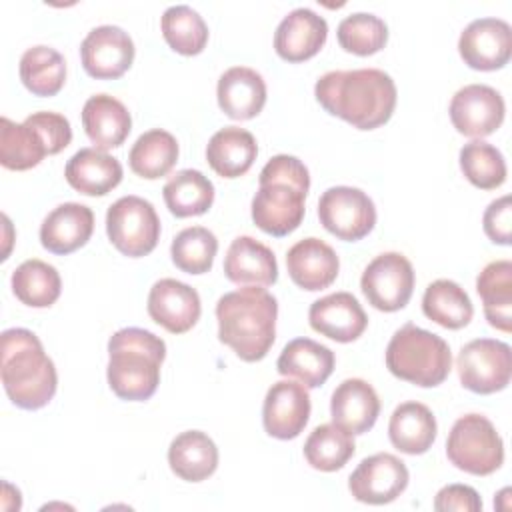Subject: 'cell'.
<instances>
[{
    "mask_svg": "<svg viewBox=\"0 0 512 512\" xmlns=\"http://www.w3.org/2000/svg\"><path fill=\"white\" fill-rule=\"evenodd\" d=\"M446 456L458 470L488 476L504 462V442L486 416L466 414L448 434Z\"/></svg>",
    "mask_w": 512,
    "mask_h": 512,
    "instance_id": "cell-7",
    "label": "cell"
},
{
    "mask_svg": "<svg viewBox=\"0 0 512 512\" xmlns=\"http://www.w3.org/2000/svg\"><path fill=\"white\" fill-rule=\"evenodd\" d=\"M224 274L240 286H272L278 280V262L266 244L252 236H238L226 252Z\"/></svg>",
    "mask_w": 512,
    "mask_h": 512,
    "instance_id": "cell-23",
    "label": "cell"
},
{
    "mask_svg": "<svg viewBox=\"0 0 512 512\" xmlns=\"http://www.w3.org/2000/svg\"><path fill=\"white\" fill-rule=\"evenodd\" d=\"M334 352L310 338L290 340L276 362V368L286 378H296L306 388L322 386L334 370Z\"/></svg>",
    "mask_w": 512,
    "mask_h": 512,
    "instance_id": "cell-26",
    "label": "cell"
},
{
    "mask_svg": "<svg viewBox=\"0 0 512 512\" xmlns=\"http://www.w3.org/2000/svg\"><path fill=\"white\" fill-rule=\"evenodd\" d=\"M278 302L262 286L226 292L216 302L218 338L244 362L262 360L276 338Z\"/></svg>",
    "mask_w": 512,
    "mask_h": 512,
    "instance_id": "cell-2",
    "label": "cell"
},
{
    "mask_svg": "<svg viewBox=\"0 0 512 512\" xmlns=\"http://www.w3.org/2000/svg\"><path fill=\"white\" fill-rule=\"evenodd\" d=\"M436 418L422 402H402L388 422V436L396 450L404 454H424L436 440Z\"/></svg>",
    "mask_w": 512,
    "mask_h": 512,
    "instance_id": "cell-28",
    "label": "cell"
},
{
    "mask_svg": "<svg viewBox=\"0 0 512 512\" xmlns=\"http://www.w3.org/2000/svg\"><path fill=\"white\" fill-rule=\"evenodd\" d=\"M66 182L86 196H104L122 180V164L118 158L98 150L80 148L64 168Z\"/></svg>",
    "mask_w": 512,
    "mask_h": 512,
    "instance_id": "cell-27",
    "label": "cell"
},
{
    "mask_svg": "<svg viewBox=\"0 0 512 512\" xmlns=\"http://www.w3.org/2000/svg\"><path fill=\"white\" fill-rule=\"evenodd\" d=\"M218 252L216 236L204 226H190L178 232L170 246L172 262L186 274H204L212 268Z\"/></svg>",
    "mask_w": 512,
    "mask_h": 512,
    "instance_id": "cell-40",
    "label": "cell"
},
{
    "mask_svg": "<svg viewBox=\"0 0 512 512\" xmlns=\"http://www.w3.org/2000/svg\"><path fill=\"white\" fill-rule=\"evenodd\" d=\"M360 288L376 310H402L414 292V268L404 254L384 252L364 268Z\"/></svg>",
    "mask_w": 512,
    "mask_h": 512,
    "instance_id": "cell-11",
    "label": "cell"
},
{
    "mask_svg": "<svg viewBox=\"0 0 512 512\" xmlns=\"http://www.w3.org/2000/svg\"><path fill=\"white\" fill-rule=\"evenodd\" d=\"M456 370L466 390L476 394L500 392L512 376L510 346L494 338L470 340L458 352Z\"/></svg>",
    "mask_w": 512,
    "mask_h": 512,
    "instance_id": "cell-9",
    "label": "cell"
},
{
    "mask_svg": "<svg viewBox=\"0 0 512 512\" xmlns=\"http://www.w3.org/2000/svg\"><path fill=\"white\" fill-rule=\"evenodd\" d=\"M160 28L166 44L184 56L200 54L208 42V26L204 18L186 4L166 8L160 18Z\"/></svg>",
    "mask_w": 512,
    "mask_h": 512,
    "instance_id": "cell-39",
    "label": "cell"
},
{
    "mask_svg": "<svg viewBox=\"0 0 512 512\" xmlns=\"http://www.w3.org/2000/svg\"><path fill=\"white\" fill-rule=\"evenodd\" d=\"M168 464L178 478L186 482H202L218 468V448L208 434L186 430L170 442Z\"/></svg>",
    "mask_w": 512,
    "mask_h": 512,
    "instance_id": "cell-29",
    "label": "cell"
},
{
    "mask_svg": "<svg viewBox=\"0 0 512 512\" xmlns=\"http://www.w3.org/2000/svg\"><path fill=\"white\" fill-rule=\"evenodd\" d=\"M48 154L42 136L26 120L22 124L0 118V164L8 170H30Z\"/></svg>",
    "mask_w": 512,
    "mask_h": 512,
    "instance_id": "cell-35",
    "label": "cell"
},
{
    "mask_svg": "<svg viewBox=\"0 0 512 512\" xmlns=\"http://www.w3.org/2000/svg\"><path fill=\"white\" fill-rule=\"evenodd\" d=\"M356 444L350 432L338 424L316 426L304 442L306 462L320 472H336L354 456Z\"/></svg>",
    "mask_w": 512,
    "mask_h": 512,
    "instance_id": "cell-38",
    "label": "cell"
},
{
    "mask_svg": "<svg viewBox=\"0 0 512 512\" xmlns=\"http://www.w3.org/2000/svg\"><path fill=\"white\" fill-rule=\"evenodd\" d=\"M164 202L176 218L200 216L214 202V184L200 170H180L162 188Z\"/></svg>",
    "mask_w": 512,
    "mask_h": 512,
    "instance_id": "cell-34",
    "label": "cell"
},
{
    "mask_svg": "<svg viewBox=\"0 0 512 512\" xmlns=\"http://www.w3.org/2000/svg\"><path fill=\"white\" fill-rule=\"evenodd\" d=\"M202 306L198 292L174 278L158 280L148 294V314L172 334L188 332L200 318Z\"/></svg>",
    "mask_w": 512,
    "mask_h": 512,
    "instance_id": "cell-17",
    "label": "cell"
},
{
    "mask_svg": "<svg viewBox=\"0 0 512 512\" xmlns=\"http://www.w3.org/2000/svg\"><path fill=\"white\" fill-rule=\"evenodd\" d=\"M166 344L144 328H122L108 340L106 378L112 392L122 400L142 402L154 396L160 384V366Z\"/></svg>",
    "mask_w": 512,
    "mask_h": 512,
    "instance_id": "cell-5",
    "label": "cell"
},
{
    "mask_svg": "<svg viewBox=\"0 0 512 512\" xmlns=\"http://www.w3.org/2000/svg\"><path fill=\"white\" fill-rule=\"evenodd\" d=\"M318 218L336 238L356 242L372 232L376 208L372 198L360 188L332 186L318 200Z\"/></svg>",
    "mask_w": 512,
    "mask_h": 512,
    "instance_id": "cell-10",
    "label": "cell"
},
{
    "mask_svg": "<svg viewBox=\"0 0 512 512\" xmlns=\"http://www.w3.org/2000/svg\"><path fill=\"white\" fill-rule=\"evenodd\" d=\"M434 508L438 512H480L482 510V500L478 492L472 486L466 484H448L442 490H438L434 498Z\"/></svg>",
    "mask_w": 512,
    "mask_h": 512,
    "instance_id": "cell-45",
    "label": "cell"
},
{
    "mask_svg": "<svg viewBox=\"0 0 512 512\" xmlns=\"http://www.w3.org/2000/svg\"><path fill=\"white\" fill-rule=\"evenodd\" d=\"M316 100L332 114L358 130L386 124L396 108V84L384 70H332L318 78Z\"/></svg>",
    "mask_w": 512,
    "mask_h": 512,
    "instance_id": "cell-1",
    "label": "cell"
},
{
    "mask_svg": "<svg viewBox=\"0 0 512 512\" xmlns=\"http://www.w3.org/2000/svg\"><path fill=\"white\" fill-rule=\"evenodd\" d=\"M26 122L42 136L48 156L62 152L72 140V128L68 118L58 112H34L26 118Z\"/></svg>",
    "mask_w": 512,
    "mask_h": 512,
    "instance_id": "cell-43",
    "label": "cell"
},
{
    "mask_svg": "<svg viewBox=\"0 0 512 512\" xmlns=\"http://www.w3.org/2000/svg\"><path fill=\"white\" fill-rule=\"evenodd\" d=\"M258 156L256 138L238 126H226L212 134L206 146L210 168L222 178H238L250 170Z\"/></svg>",
    "mask_w": 512,
    "mask_h": 512,
    "instance_id": "cell-30",
    "label": "cell"
},
{
    "mask_svg": "<svg viewBox=\"0 0 512 512\" xmlns=\"http://www.w3.org/2000/svg\"><path fill=\"white\" fill-rule=\"evenodd\" d=\"M422 312L426 318L440 324L442 328L458 330L472 320L474 306L460 284L440 278L428 284V288L424 290Z\"/></svg>",
    "mask_w": 512,
    "mask_h": 512,
    "instance_id": "cell-32",
    "label": "cell"
},
{
    "mask_svg": "<svg viewBox=\"0 0 512 512\" xmlns=\"http://www.w3.org/2000/svg\"><path fill=\"white\" fill-rule=\"evenodd\" d=\"M220 110L232 120H250L258 116L266 104L264 78L246 66L228 68L216 88Z\"/></svg>",
    "mask_w": 512,
    "mask_h": 512,
    "instance_id": "cell-25",
    "label": "cell"
},
{
    "mask_svg": "<svg viewBox=\"0 0 512 512\" xmlns=\"http://www.w3.org/2000/svg\"><path fill=\"white\" fill-rule=\"evenodd\" d=\"M106 234L118 252L140 258L156 248L160 218L148 200L122 196L106 212Z\"/></svg>",
    "mask_w": 512,
    "mask_h": 512,
    "instance_id": "cell-8",
    "label": "cell"
},
{
    "mask_svg": "<svg viewBox=\"0 0 512 512\" xmlns=\"http://www.w3.org/2000/svg\"><path fill=\"white\" fill-rule=\"evenodd\" d=\"M380 414V400L376 390L362 378H348L336 386L330 398L332 422L346 432H368Z\"/></svg>",
    "mask_w": 512,
    "mask_h": 512,
    "instance_id": "cell-22",
    "label": "cell"
},
{
    "mask_svg": "<svg viewBox=\"0 0 512 512\" xmlns=\"http://www.w3.org/2000/svg\"><path fill=\"white\" fill-rule=\"evenodd\" d=\"M82 126L94 148L106 152L124 144L132 130V118L118 98L94 94L82 108Z\"/></svg>",
    "mask_w": 512,
    "mask_h": 512,
    "instance_id": "cell-24",
    "label": "cell"
},
{
    "mask_svg": "<svg viewBox=\"0 0 512 512\" xmlns=\"http://www.w3.org/2000/svg\"><path fill=\"white\" fill-rule=\"evenodd\" d=\"M328 36V24L310 8H296L276 28L274 48L286 62H304L320 52Z\"/></svg>",
    "mask_w": 512,
    "mask_h": 512,
    "instance_id": "cell-20",
    "label": "cell"
},
{
    "mask_svg": "<svg viewBox=\"0 0 512 512\" xmlns=\"http://www.w3.org/2000/svg\"><path fill=\"white\" fill-rule=\"evenodd\" d=\"M258 182L260 188L252 198L254 224L270 236H288L304 220L308 168L296 156L276 154L260 170Z\"/></svg>",
    "mask_w": 512,
    "mask_h": 512,
    "instance_id": "cell-3",
    "label": "cell"
},
{
    "mask_svg": "<svg viewBox=\"0 0 512 512\" xmlns=\"http://www.w3.org/2000/svg\"><path fill=\"white\" fill-rule=\"evenodd\" d=\"M386 368L400 380L434 388L448 378L452 352L444 338L408 322L386 346Z\"/></svg>",
    "mask_w": 512,
    "mask_h": 512,
    "instance_id": "cell-6",
    "label": "cell"
},
{
    "mask_svg": "<svg viewBox=\"0 0 512 512\" xmlns=\"http://www.w3.org/2000/svg\"><path fill=\"white\" fill-rule=\"evenodd\" d=\"M476 292L484 304V316L496 330H512V262L494 260L476 278Z\"/></svg>",
    "mask_w": 512,
    "mask_h": 512,
    "instance_id": "cell-31",
    "label": "cell"
},
{
    "mask_svg": "<svg viewBox=\"0 0 512 512\" xmlns=\"http://www.w3.org/2000/svg\"><path fill=\"white\" fill-rule=\"evenodd\" d=\"M450 120L468 138H484L504 122V100L498 90L486 84H468L450 100Z\"/></svg>",
    "mask_w": 512,
    "mask_h": 512,
    "instance_id": "cell-13",
    "label": "cell"
},
{
    "mask_svg": "<svg viewBox=\"0 0 512 512\" xmlns=\"http://www.w3.org/2000/svg\"><path fill=\"white\" fill-rule=\"evenodd\" d=\"M310 418V394L304 384L294 380L274 382L264 398L262 424L264 430L278 440L300 436Z\"/></svg>",
    "mask_w": 512,
    "mask_h": 512,
    "instance_id": "cell-16",
    "label": "cell"
},
{
    "mask_svg": "<svg viewBox=\"0 0 512 512\" xmlns=\"http://www.w3.org/2000/svg\"><path fill=\"white\" fill-rule=\"evenodd\" d=\"M178 152L176 138L162 128H154L138 136L130 148L128 164L134 174L146 180H156L176 166Z\"/></svg>",
    "mask_w": 512,
    "mask_h": 512,
    "instance_id": "cell-33",
    "label": "cell"
},
{
    "mask_svg": "<svg viewBox=\"0 0 512 512\" xmlns=\"http://www.w3.org/2000/svg\"><path fill=\"white\" fill-rule=\"evenodd\" d=\"M406 464L388 452L364 458L348 478L350 494L364 504L380 506L396 500L408 486Z\"/></svg>",
    "mask_w": 512,
    "mask_h": 512,
    "instance_id": "cell-12",
    "label": "cell"
},
{
    "mask_svg": "<svg viewBox=\"0 0 512 512\" xmlns=\"http://www.w3.org/2000/svg\"><path fill=\"white\" fill-rule=\"evenodd\" d=\"M460 170L480 190H494L506 180V162L502 152L484 142L472 140L460 150Z\"/></svg>",
    "mask_w": 512,
    "mask_h": 512,
    "instance_id": "cell-41",
    "label": "cell"
},
{
    "mask_svg": "<svg viewBox=\"0 0 512 512\" xmlns=\"http://www.w3.org/2000/svg\"><path fill=\"white\" fill-rule=\"evenodd\" d=\"M482 226L486 236L494 244L508 246L512 238V208H510V196H502L498 200H492L482 216Z\"/></svg>",
    "mask_w": 512,
    "mask_h": 512,
    "instance_id": "cell-44",
    "label": "cell"
},
{
    "mask_svg": "<svg viewBox=\"0 0 512 512\" xmlns=\"http://www.w3.org/2000/svg\"><path fill=\"white\" fill-rule=\"evenodd\" d=\"M308 322L318 334L346 344L364 334L368 316L350 292H334L310 304Z\"/></svg>",
    "mask_w": 512,
    "mask_h": 512,
    "instance_id": "cell-18",
    "label": "cell"
},
{
    "mask_svg": "<svg viewBox=\"0 0 512 512\" xmlns=\"http://www.w3.org/2000/svg\"><path fill=\"white\" fill-rule=\"evenodd\" d=\"M134 42L120 26H96L80 44L82 66L96 80L120 78L134 62Z\"/></svg>",
    "mask_w": 512,
    "mask_h": 512,
    "instance_id": "cell-14",
    "label": "cell"
},
{
    "mask_svg": "<svg viewBox=\"0 0 512 512\" xmlns=\"http://www.w3.org/2000/svg\"><path fill=\"white\" fill-rule=\"evenodd\" d=\"M20 80L34 96H54L66 82L64 56L50 46H32L20 58Z\"/></svg>",
    "mask_w": 512,
    "mask_h": 512,
    "instance_id": "cell-37",
    "label": "cell"
},
{
    "mask_svg": "<svg viewBox=\"0 0 512 512\" xmlns=\"http://www.w3.org/2000/svg\"><path fill=\"white\" fill-rule=\"evenodd\" d=\"M286 268L292 282L308 292L328 288L340 270L338 254L320 238L298 240L286 254Z\"/></svg>",
    "mask_w": 512,
    "mask_h": 512,
    "instance_id": "cell-19",
    "label": "cell"
},
{
    "mask_svg": "<svg viewBox=\"0 0 512 512\" xmlns=\"http://www.w3.org/2000/svg\"><path fill=\"white\" fill-rule=\"evenodd\" d=\"M458 52L474 70L490 72L504 68L512 56V30L500 18L472 20L460 34Z\"/></svg>",
    "mask_w": 512,
    "mask_h": 512,
    "instance_id": "cell-15",
    "label": "cell"
},
{
    "mask_svg": "<svg viewBox=\"0 0 512 512\" xmlns=\"http://www.w3.org/2000/svg\"><path fill=\"white\" fill-rule=\"evenodd\" d=\"M62 290V280L58 270L38 258L22 262L12 272V292L14 296L32 308L52 306Z\"/></svg>",
    "mask_w": 512,
    "mask_h": 512,
    "instance_id": "cell-36",
    "label": "cell"
},
{
    "mask_svg": "<svg viewBox=\"0 0 512 512\" xmlns=\"http://www.w3.org/2000/svg\"><path fill=\"white\" fill-rule=\"evenodd\" d=\"M338 44L356 56H370L380 52L386 46L388 40V26L382 18L368 14V12H356L346 16L336 30Z\"/></svg>",
    "mask_w": 512,
    "mask_h": 512,
    "instance_id": "cell-42",
    "label": "cell"
},
{
    "mask_svg": "<svg viewBox=\"0 0 512 512\" xmlns=\"http://www.w3.org/2000/svg\"><path fill=\"white\" fill-rule=\"evenodd\" d=\"M0 376L12 404L40 410L56 394L58 376L38 336L26 328H8L0 338Z\"/></svg>",
    "mask_w": 512,
    "mask_h": 512,
    "instance_id": "cell-4",
    "label": "cell"
},
{
    "mask_svg": "<svg viewBox=\"0 0 512 512\" xmlns=\"http://www.w3.org/2000/svg\"><path fill=\"white\" fill-rule=\"evenodd\" d=\"M94 232V212L86 204L64 202L40 226V242L52 254H70L82 248Z\"/></svg>",
    "mask_w": 512,
    "mask_h": 512,
    "instance_id": "cell-21",
    "label": "cell"
}]
</instances>
